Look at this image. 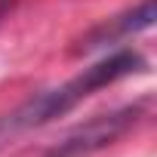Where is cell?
I'll list each match as a JSON object with an SVG mask.
<instances>
[{
	"label": "cell",
	"mask_w": 157,
	"mask_h": 157,
	"mask_svg": "<svg viewBox=\"0 0 157 157\" xmlns=\"http://www.w3.org/2000/svg\"><path fill=\"white\" fill-rule=\"evenodd\" d=\"M142 68H145V59L136 49H114V52H108L96 65L83 68L77 77H71V80H65V83H59L52 90H43V93L25 99L22 105H16L13 111L0 114V145L19 139L22 132L40 129V126L65 117L83 99L96 96L99 90L123 80V77H129V74H139Z\"/></svg>",
	"instance_id": "6da1fadb"
},
{
	"label": "cell",
	"mask_w": 157,
	"mask_h": 157,
	"mask_svg": "<svg viewBox=\"0 0 157 157\" xmlns=\"http://www.w3.org/2000/svg\"><path fill=\"white\" fill-rule=\"evenodd\" d=\"M148 102H132L123 108H114L108 114H96L86 123L74 126L68 136H62L43 157H93L105 148H111L117 139H123L142 117Z\"/></svg>",
	"instance_id": "7a4b0ae2"
},
{
	"label": "cell",
	"mask_w": 157,
	"mask_h": 157,
	"mask_svg": "<svg viewBox=\"0 0 157 157\" xmlns=\"http://www.w3.org/2000/svg\"><path fill=\"white\" fill-rule=\"evenodd\" d=\"M154 25V0H139V3L108 22H102L99 28H93L83 40H80V52H90L96 46H105V43H117L129 34H139V31H148Z\"/></svg>",
	"instance_id": "3957f363"
},
{
	"label": "cell",
	"mask_w": 157,
	"mask_h": 157,
	"mask_svg": "<svg viewBox=\"0 0 157 157\" xmlns=\"http://www.w3.org/2000/svg\"><path fill=\"white\" fill-rule=\"evenodd\" d=\"M13 6H16V0H0V22L6 19V13H10Z\"/></svg>",
	"instance_id": "277c9868"
}]
</instances>
